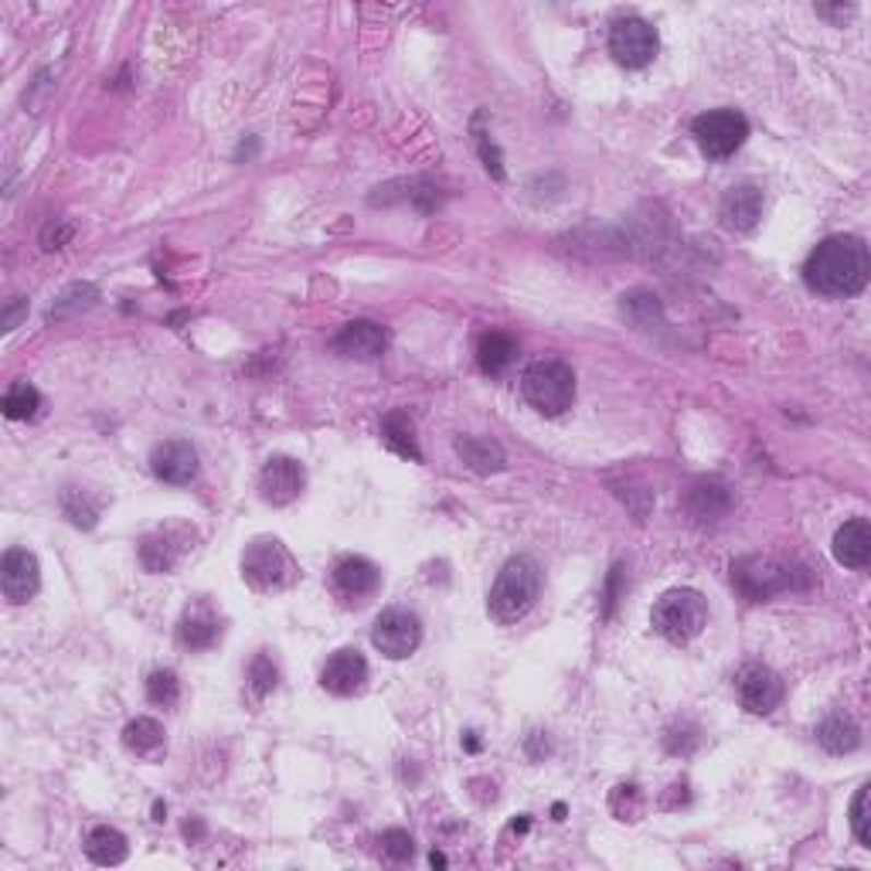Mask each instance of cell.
<instances>
[{
    "instance_id": "obj_1",
    "label": "cell",
    "mask_w": 871,
    "mask_h": 871,
    "mask_svg": "<svg viewBox=\"0 0 871 871\" xmlns=\"http://www.w3.org/2000/svg\"><path fill=\"white\" fill-rule=\"evenodd\" d=\"M871 259L858 235H831L810 252L803 276L821 296H858L868 286Z\"/></svg>"
},
{
    "instance_id": "obj_2",
    "label": "cell",
    "mask_w": 871,
    "mask_h": 871,
    "mask_svg": "<svg viewBox=\"0 0 871 871\" xmlns=\"http://www.w3.org/2000/svg\"><path fill=\"white\" fill-rule=\"evenodd\" d=\"M538 589H542V568L528 555L507 558L501 576L487 596V610L497 623H518L534 607Z\"/></svg>"
},
{
    "instance_id": "obj_3",
    "label": "cell",
    "mask_w": 871,
    "mask_h": 871,
    "mask_svg": "<svg viewBox=\"0 0 871 871\" xmlns=\"http://www.w3.org/2000/svg\"><path fill=\"white\" fill-rule=\"evenodd\" d=\"M654 629L671 644L695 640L708 623V603L698 589H671L654 603Z\"/></svg>"
},
{
    "instance_id": "obj_4",
    "label": "cell",
    "mask_w": 871,
    "mask_h": 871,
    "mask_svg": "<svg viewBox=\"0 0 871 871\" xmlns=\"http://www.w3.org/2000/svg\"><path fill=\"white\" fill-rule=\"evenodd\" d=\"M243 579L256 592H283L299 579V568L280 538H256L243 552Z\"/></svg>"
},
{
    "instance_id": "obj_5",
    "label": "cell",
    "mask_w": 871,
    "mask_h": 871,
    "mask_svg": "<svg viewBox=\"0 0 871 871\" xmlns=\"http://www.w3.org/2000/svg\"><path fill=\"white\" fill-rule=\"evenodd\" d=\"M521 392H525L528 405H534L538 412L562 415L576 402V372L565 362H558V357H545V362H534L525 372Z\"/></svg>"
},
{
    "instance_id": "obj_6",
    "label": "cell",
    "mask_w": 871,
    "mask_h": 871,
    "mask_svg": "<svg viewBox=\"0 0 871 871\" xmlns=\"http://www.w3.org/2000/svg\"><path fill=\"white\" fill-rule=\"evenodd\" d=\"M691 133H695L705 157L726 161L745 143L749 119L739 109H708V113H702L695 119V123H691Z\"/></svg>"
},
{
    "instance_id": "obj_7",
    "label": "cell",
    "mask_w": 871,
    "mask_h": 871,
    "mask_svg": "<svg viewBox=\"0 0 871 871\" xmlns=\"http://www.w3.org/2000/svg\"><path fill=\"white\" fill-rule=\"evenodd\" d=\"M732 582L749 603H763V599L790 589L793 573H790V565L776 562L769 555H749V558H739L732 565Z\"/></svg>"
},
{
    "instance_id": "obj_8",
    "label": "cell",
    "mask_w": 871,
    "mask_h": 871,
    "mask_svg": "<svg viewBox=\"0 0 871 871\" xmlns=\"http://www.w3.org/2000/svg\"><path fill=\"white\" fill-rule=\"evenodd\" d=\"M660 48L657 27L644 17H620L610 32V55L626 69H647Z\"/></svg>"
},
{
    "instance_id": "obj_9",
    "label": "cell",
    "mask_w": 871,
    "mask_h": 871,
    "mask_svg": "<svg viewBox=\"0 0 871 871\" xmlns=\"http://www.w3.org/2000/svg\"><path fill=\"white\" fill-rule=\"evenodd\" d=\"M372 644L388 657V660H405L409 654H415V647L423 644V623H419L415 613L392 607L385 610L375 626H372Z\"/></svg>"
},
{
    "instance_id": "obj_10",
    "label": "cell",
    "mask_w": 871,
    "mask_h": 871,
    "mask_svg": "<svg viewBox=\"0 0 871 871\" xmlns=\"http://www.w3.org/2000/svg\"><path fill=\"white\" fill-rule=\"evenodd\" d=\"M381 586V573L372 558L362 555H348L338 562L334 576H330V589L341 599L344 607H362L368 596H375Z\"/></svg>"
},
{
    "instance_id": "obj_11",
    "label": "cell",
    "mask_w": 871,
    "mask_h": 871,
    "mask_svg": "<svg viewBox=\"0 0 871 871\" xmlns=\"http://www.w3.org/2000/svg\"><path fill=\"white\" fill-rule=\"evenodd\" d=\"M735 691L745 711L753 715H769L779 702H784V681L766 664H745L735 678Z\"/></svg>"
},
{
    "instance_id": "obj_12",
    "label": "cell",
    "mask_w": 871,
    "mask_h": 871,
    "mask_svg": "<svg viewBox=\"0 0 871 871\" xmlns=\"http://www.w3.org/2000/svg\"><path fill=\"white\" fill-rule=\"evenodd\" d=\"M0 586H4L8 603L24 607L42 589V565L27 549H11L0 562Z\"/></svg>"
},
{
    "instance_id": "obj_13",
    "label": "cell",
    "mask_w": 871,
    "mask_h": 871,
    "mask_svg": "<svg viewBox=\"0 0 871 871\" xmlns=\"http://www.w3.org/2000/svg\"><path fill=\"white\" fill-rule=\"evenodd\" d=\"M365 684H368V660L362 650H354V647L330 654V660L320 671V687L330 691V695H338V698L357 695Z\"/></svg>"
},
{
    "instance_id": "obj_14",
    "label": "cell",
    "mask_w": 871,
    "mask_h": 871,
    "mask_svg": "<svg viewBox=\"0 0 871 871\" xmlns=\"http://www.w3.org/2000/svg\"><path fill=\"white\" fill-rule=\"evenodd\" d=\"M304 487H307V470L293 457H273L259 473V491L266 504H276V507L293 504L304 494Z\"/></svg>"
},
{
    "instance_id": "obj_15",
    "label": "cell",
    "mask_w": 871,
    "mask_h": 871,
    "mask_svg": "<svg viewBox=\"0 0 871 871\" xmlns=\"http://www.w3.org/2000/svg\"><path fill=\"white\" fill-rule=\"evenodd\" d=\"M150 470H154V476L164 480V484L185 487L198 476V449L188 439H167L154 449Z\"/></svg>"
},
{
    "instance_id": "obj_16",
    "label": "cell",
    "mask_w": 871,
    "mask_h": 871,
    "mask_svg": "<svg viewBox=\"0 0 871 871\" xmlns=\"http://www.w3.org/2000/svg\"><path fill=\"white\" fill-rule=\"evenodd\" d=\"M388 338L381 323L375 320H351L341 334L330 341V351L341 357H354V362H375V357L385 351Z\"/></svg>"
},
{
    "instance_id": "obj_17",
    "label": "cell",
    "mask_w": 871,
    "mask_h": 871,
    "mask_svg": "<svg viewBox=\"0 0 871 871\" xmlns=\"http://www.w3.org/2000/svg\"><path fill=\"white\" fill-rule=\"evenodd\" d=\"M763 219V191L756 185H735L722 198V222L732 232L756 228Z\"/></svg>"
},
{
    "instance_id": "obj_18",
    "label": "cell",
    "mask_w": 871,
    "mask_h": 871,
    "mask_svg": "<svg viewBox=\"0 0 871 871\" xmlns=\"http://www.w3.org/2000/svg\"><path fill=\"white\" fill-rule=\"evenodd\" d=\"M834 558L848 568H868L871 562V528L864 518H851L834 534Z\"/></svg>"
},
{
    "instance_id": "obj_19",
    "label": "cell",
    "mask_w": 871,
    "mask_h": 871,
    "mask_svg": "<svg viewBox=\"0 0 871 871\" xmlns=\"http://www.w3.org/2000/svg\"><path fill=\"white\" fill-rule=\"evenodd\" d=\"M684 507L695 521H718V518L729 515L732 497H729L726 484H718V480H698V484H691Z\"/></svg>"
},
{
    "instance_id": "obj_20",
    "label": "cell",
    "mask_w": 871,
    "mask_h": 871,
    "mask_svg": "<svg viewBox=\"0 0 871 871\" xmlns=\"http://www.w3.org/2000/svg\"><path fill=\"white\" fill-rule=\"evenodd\" d=\"M177 640L188 650H208L219 640V616L208 603H195L185 610L181 623H177Z\"/></svg>"
},
{
    "instance_id": "obj_21",
    "label": "cell",
    "mask_w": 871,
    "mask_h": 871,
    "mask_svg": "<svg viewBox=\"0 0 871 871\" xmlns=\"http://www.w3.org/2000/svg\"><path fill=\"white\" fill-rule=\"evenodd\" d=\"M123 745L130 749L133 756L154 763L167 753V735H164V726L157 718H133V722L123 729Z\"/></svg>"
},
{
    "instance_id": "obj_22",
    "label": "cell",
    "mask_w": 871,
    "mask_h": 871,
    "mask_svg": "<svg viewBox=\"0 0 871 871\" xmlns=\"http://www.w3.org/2000/svg\"><path fill=\"white\" fill-rule=\"evenodd\" d=\"M185 545L177 542L170 528H161V531H150L143 542H140V562L146 573H170L181 558Z\"/></svg>"
},
{
    "instance_id": "obj_23",
    "label": "cell",
    "mask_w": 871,
    "mask_h": 871,
    "mask_svg": "<svg viewBox=\"0 0 871 871\" xmlns=\"http://www.w3.org/2000/svg\"><path fill=\"white\" fill-rule=\"evenodd\" d=\"M85 855H89V861L103 864V868L123 864L127 855H130V840H127V834H119L116 827L99 824V827L89 831V837H85Z\"/></svg>"
},
{
    "instance_id": "obj_24",
    "label": "cell",
    "mask_w": 871,
    "mask_h": 871,
    "mask_svg": "<svg viewBox=\"0 0 871 871\" xmlns=\"http://www.w3.org/2000/svg\"><path fill=\"white\" fill-rule=\"evenodd\" d=\"M381 439L385 446L392 449V454L412 460V463H423V449H419V439H415V426L409 412H388L381 419Z\"/></svg>"
},
{
    "instance_id": "obj_25",
    "label": "cell",
    "mask_w": 871,
    "mask_h": 871,
    "mask_svg": "<svg viewBox=\"0 0 871 871\" xmlns=\"http://www.w3.org/2000/svg\"><path fill=\"white\" fill-rule=\"evenodd\" d=\"M817 742L827 749L831 756H845V753H855L858 742H861V729L855 726V718L845 715V711H834L827 715L821 729H817Z\"/></svg>"
},
{
    "instance_id": "obj_26",
    "label": "cell",
    "mask_w": 871,
    "mask_h": 871,
    "mask_svg": "<svg viewBox=\"0 0 871 871\" xmlns=\"http://www.w3.org/2000/svg\"><path fill=\"white\" fill-rule=\"evenodd\" d=\"M457 454L473 473H497L504 470V449L494 439L484 436H460L457 439Z\"/></svg>"
},
{
    "instance_id": "obj_27",
    "label": "cell",
    "mask_w": 871,
    "mask_h": 871,
    "mask_svg": "<svg viewBox=\"0 0 871 871\" xmlns=\"http://www.w3.org/2000/svg\"><path fill=\"white\" fill-rule=\"evenodd\" d=\"M515 357H518V344L510 334H504V330H487L476 344V362L487 375H501Z\"/></svg>"
},
{
    "instance_id": "obj_28",
    "label": "cell",
    "mask_w": 871,
    "mask_h": 871,
    "mask_svg": "<svg viewBox=\"0 0 871 871\" xmlns=\"http://www.w3.org/2000/svg\"><path fill=\"white\" fill-rule=\"evenodd\" d=\"M0 409H4V415L14 419V423H21V419H35L38 409H42V392L32 381H14L4 392Z\"/></svg>"
},
{
    "instance_id": "obj_29",
    "label": "cell",
    "mask_w": 871,
    "mask_h": 871,
    "mask_svg": "<svg viewBox=\"0 0 871 871\" xmlns=\"http://www.w3.org/2000/svg\"><path fill=\"white\" fill-rule=\"evenodd\" d=\"M96 299H99V290H96V286H89V283H72L62 296L55 299V307L48 310V317H51V320L72 317V314H79V310H85V307H93Z\"/></svg>"
},
{
    "instance_id": "obj_30",
    "label": "cell",
    "mask_w": 871,
    "mask_h": 871,
    "mask_svg": "<svg viewBox=\"0 0 871 871\" xmlns=\"http://www.w3.org/2000/svg\"><path fill=\"white\" fill-rule=\"evenodd\" d=\"M484 113H476V119H473V143H476V150H480V161H484V167L497 177V181H504V157H501V150H497V143L491 140V133L484 130Z\"/></svg>"
},
{
    "instance_id": "obj_31",
    "label": "cell",
    "mask_w": 871,
    "mask_h": 871,
    "mask_svg": "<svg viewBox=\"0 0 871 871\" xmlns=\"http://www.w3.org/2000/svg\"><path fill=\"white\" fill-rule=\"evenodd\" d=\"M146 698L161 705V708H170L181 698V681H177L174 671H154L146 678Z\"/></svg>"
},
{
    "instance_id": "obj_32",
    "label": "cell",
    "mask_w": 871,
    "mask_h": 871,
    "mask_svg": "<svg viewBox=\"0 0 871 871\" xmlns=\"http://www.w3.org/2000/svg\"><path fill=\"white\" fill-rule=\"evenodd\" d=\"M62 507H66V518L75 525V528H96L99 521V507L96 504H89V494L85 491H66L62 497Z\"/></svg>"
},
{
    "instance_id": "obj_33",
    "label": "cell",
    "mask_w": 871,
    "mask_h": 871,
    "mask_svg": "<svg viewBox=\"0 0 871 871\" xmlns=\"http://www.w3.org/2000/svg\"><path fill=\"white\" fill-rule=\"evenodd\" d=\"M276 681H280V671L273 664V657H269V654H256V660L249 664V687L256 691L259 698H266L269 691L276 687Z\"/></svg>"
},
{
    "instance_id": "obj_34",
    "label": "cell",
    "mask_w": 871,
    "mask_h": 871,
    "mask_svg": "<svg viewBox=\"0 0 871 871\" xmlns=\"http://www.w3.org/2000/svg\"><path fill=\"white\" fill-rule=\"evenodd\" d=\"M868 797H871V787H858L855 800H851V831L858 837L861 848H871V814H868Z\"/></svg>"
},
{
    "instance_id": "obj_35",
    "label": "cell",
    "mask_w": 871,
    "mask_h": 871,
    "mask_svg": "<svg viewBox=\"0 0 871 871\" xmlns=\"http://www.w3.org/2000/svg\"><path fill=\"white\" fill-rule=\"evenodd\" d=\"M610 807L620 821H640L644 814V797L637 787H616L613 797H610Z\"/></svg>"
},
{
    "instance_id": "obj_36",
    "label": "cell",
    "mask_w": 871,
    "mask_h": 871,
    "mask_svg": "<svg viewBox=\"0 0 871 871\" xmlns=\"http://www.w3.org/2000/svg\"><path fill=\"white\" fill-rule=\"evenodd\" d=\"M381 851L392 858V861H409L412 858V851H415V845H412V834L409 831H399V827H392V831H385L381 834Z\"/></svg>"
},
{
    "instance_id": "obj_37",
    "label": "cell",
    "mask_w": 871,
    "mask_h": 871,
    "mask_svg": "<svg viewBox=\"0 0 871 871\" xmlns=\"http://www.w3.org/2000/svg\"><path fill=\"white\" fill-rule=\"evenodd\" d=\"M664 742H668V749L674 756H687V753H695V749H698L702 735H698L695 726H681V729H671Z\"/></svg>"
},
{
    "instance_id": "obj_38",
    "label": "cell",
    "mask_w": 871,
    "mask_h": 871,
    "mask_svg": "<svg viewBox=\"0 0 871 871\" xmlns=\"http://www.w3.org/2000/svg\"><path fill=\"white\" fill-rule=\"evenodd\" d=\"M72 232H75V228H72L69 222H51V225L42 232V246H45L48 252H51V249H62V246L69 243V238H72Z\"/></svg>"
},
{
    "instance_id": "obj_39",
    "label": "cell",
    "mask_w": 871,
    "mask_h": 871,
    "mask_svg": "<svg viewBox=\"0 0 871 871\" xmlns=\"http://www.w3.org/2000/svg\"><path fill=\"white\" fill-rule=\"evenodd\" d=\"M620 573H623V568L613 565V573H610V579H607V599H603V616H607V620L613 616V610H616V603H620Z\"/></svg>"
},
{
    "instance_id": "obj_40",
    "label": "cell",
    "mask_w": 871,
    "mask_h": 871,
    "mask_svg": "<svg viewBox=\"0 0 871 871\" xmlns=\"http://www.w3.org/2000/svg\"><path fill=\"white\" fill-rule=\"evenodd\" d=\"M27 314V299L24 296H14L11 299V307L4 310V317H0V323H4V330H14L21 323V317Z\"/></svg>"
},
{
    "instance_id": "obj_41",
    "label": "cell",
    "mask_w": 871,
    "mask_h": 871,
    "mask_svg": "<svg viewBox=\"0 0 871 871\" xmlns=\"http://www.w3.org/2000/svg\"><path fill=\"white\" fill-rule=\"evenodd\" d=\"M429 861H433V868H446V858H443L439 851H433V858H429Z\"/></svg>"
},
{
    "instance_id": "obj_42",
    "label": "cell",
    "mask_w": 871,
    "mask_h": 871,
    "mask_svg": "<svg viewBox=\"0 0 871 871\" xmlns=\"http://www.w3.org/2000/svg\"><path fill=\"white\" fill-rule=\"evenodd\" d=\"M154 821H164V803H154Z\"/></svg>"
}]
</instances>
